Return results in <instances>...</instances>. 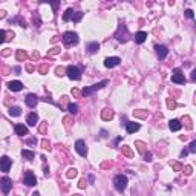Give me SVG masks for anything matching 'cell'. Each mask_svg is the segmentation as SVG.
Returning a JSON list of instances; mask_svg holds the SVG:
<instances>
[{
	"label": "cell",
	"mask_w": 196,
	"mask_h": 196,
	"mask_svg": "<svg viewBox=\"0 0 196 196\" xmlns=\"http://www.w3.org/2000/svg\"><path fill=\"white\" fill-rule=\"evenodd\" d=\"M115 38L119 41V43H126L127 40H129V31H127V26L124 23H121L119 26H118V29H116V32H115Z\"/></svg>",
	"instance_id": "cell-1"
},
{
	"label": "cell",
	"mask_w": 196,
	"mask_h": 196,
	"mask_svg": "<svg viewBox=\"0 0 196 196\" xmlns=\"http://www.w3.org/2000/svg\"><path fill=\"white\" fill-rule=\"evenodd\" d=\"M113 185H115V190H116V191L122 193V191L126 190V187H127V176H124V175H116V176L113 178Z\"/></svg>",
	"instance_id": "cell-2"
},
{
	"label": "cell",
	"mask_w": 196,
	"mask_h": 196,
	"mask_svg": "<svg viewBox=\"0 0 196 196\" xmlns=\"http://www.w3.org/2000/svg\"><path fill=\"white\" fill-rule=\"evenodd\" d=\"M66 74H67V77H69L70 80L78 81V80L81 78V70H80L77 66H74V64H70V66L66 67Z\"/></svg>",
	"instance_id": "cell-3"
},
{
	"label": "cell",
	"mask_w": 196,
	"mask_h": 196,
	"mask_svg": "<svg viewBox=\"0 0 196 196\" xmlns=\"http://www.w3.org/2000/svg\"><path fill=\"white\" fill-rule=\"evenodd\" d=\"M107 83H109L107 80H103V81L96 83V84H93V86H90V87H84V89L81 90V93H83L84 96H87V95H90V93H93V92H96V90L103 89V87H104V86H106Z\"/></svg>",
	"instance_id": "cell-4"
},
{
	"label": "cell",
	"mask_w": 196,
	"mask_h": 196,
	"mask_svg": "<svg viewBox=\"0 0 196 196\" xmlns=\"http://www.w3.org/2000/svg\"><path fill=\"white\" fill-rule=\"evenodd\" d=\"M63 43L64 44H77L78 43V34L77 32H72V31H67L63 34Z\"/></svg>",
	"instance_id": "cell-5"
},
{
	"label": "cell",
	"mask_w": 196,
	"mask_h": 196,
	"mask_svg": "<svg viewBox=\"0 0 196 196\" xmlns=\"http://www.w3.org/2000/svg\"><path fill=\"white\" fill-rule=\"evenodd\" d=\"M0 188H2V191L5 194H8L12 188V179L8 178V176H3L2 179H0Z\"/></svg>",
	"instance_id": "cell-6"
},
{
	"label": "cell",
	"mask_w": 196,
	"mask_h": 196,
	"mask_svg": "<svg viewBox=\"0 0 196 196\" xmlns=\"http://www.w3.org/2000/svg\"><path fill=\"white\" fill-rule=\"evenodd\" d=\"M23 184H26V185H29V187H32V185H35V184H37V178H35V175L32 173L31 170H26V172H24V176H23Z\"/></svg>",
	"instance_id": "cell-7"
},
{
	"label": "cell",
	"mask_w": 196,
	"mask_h": 196,
	"mask_svg": "<svg viewBox=\"0 0 196 196\" xmlns=\"http://www.w3.org/2000/svg\"><path fill=\"white\" fill-rule=\"evenodd\" d=\"M11 165H12V159L9 156H2V158H0V170H2V172H5V173L9 172Z\"/></svg>",
	"instance_id": "cell-8"
},
{
	"label": "cell",
	"mask_w": 196,
	"mask_h": 196,
	"mask_svg": "<svg viewBox=\"0 0 196 196\" xmlns=\"http://www.w3.org/2000/svg\"><path fill=\"white\" fill-rule=\"evenodd\" d=\"M172 81L176 83V84H184V83H185V77H184V74H181V70L176 69L175 74L172 75Z\"/></svg>",
	"instance_id": "cell-9"
},
{
	"label": "cell",
	"mask_w": 196,
	"mask_h": 196,
	"mask_svg": "<svg viewBox=\"0 0 196 196\" xmlns=\"http://www.w3.org/2000/svg\"><path fill=\"white\" fill-rule=\"evenodd\" d=\"M75 150L81 155V156H86L87 155V149H86V142L83 141V139H78L77 142H75Z\"/></svg>",
	"instance_id": "cell-10"
},
{
	"label": "cell",
	"mask_w": 196,
	"mask_h": 196,
	"mask_svg": "<svg viewBox=\"0 0 196 196\" xmlns=\"http://www.w3.org/2000/svg\"><path fill=\"white\" fill-rule=\"evenodd\" d=\"M121 63V58L119 57H107L106 60H104V66L106 67H115V66H118Z\"/></svg>",
	"instance_id": "cell-11"
},
{
	"label": "cell",
	"mask_w": 196,
	"mask_h": 196,
	"mask_svg": "<svg viewBox=\"0 0 196 196\" xmlns=\"http://www.w3.org/2000/svg\"><path fill=\"white\" fill-rule=\"evenodd\" d=\"M37 101H38V98H37V95H34V93H29V95H26V98H24V103H26L29 107H35V106H37Z\"/></svg>",
	"instance_id": "cell-12"
},
{
	"label": "cell",
	"mask_w": 196,
	"mask_h": 196,
	"mask_svg": "<svg viewBox=\"0 0 196 196\" xmlns=\"http://www.w3.org/2000/svg\"><path fill=\"white\" fill-rule=\"evenodd\" d=\"M8 87H9V90H12V92H20L21 89H23V84H21V81H9L8 83Z\"/></svg>",
	"instance_id": "cell-13"
},
{
	"label": "cell",
	"mask_w": 196,
	"mask_h": 196,
	"mask_svg": "<svg viewBox=\"0 0 196 196\" xmlns=\"http://www.w3.org/2000/svg\"><path fill=\"white\" fill-rule=\"evenodd\" d=\"M126 130H127V133H135L139 130V124L138 122H133V121H129L126 124Z\"/></svg>",
	"instance_id": "cell-14"
},
{
	"label": "cell",
	"mask_w": 196,
	"mask_h": 196,
	"mask_svg": "<svg viewBox=\"0 0 196 196\" xmlns=\"http://www.w3.org/2000/svg\"><path fill=\"white\" fill-rule=\"evenodd\" d=\"M14 130H15V133H17L18 136H24V135H28V127L24 126V124H15Z\"/></svg>",
	"instance_id": "cell-15"
},
{
	"label": "cell",
	"mask_w": 196,
	"mask_h": 196,
	"mask_svg": "<svg viewBox=\"0 0 196 196\" xmlns=\"http://www.w3.org/2000/svg\"><path fill=\"white\" fill-rule=\"evenodd\" d=\"M155 49H156V54H158L159 58H165L167 54H168V49H167L165 46H162V44H158Z\"/></svg>",
	"instance_id": "cell-16"
},
{
	"label": "cell",
	"mask_w": 196,
	"mask_h": 196,
	"mask_svg": "<svg viewBox=\"0 0 196 196\" xmlns=\"http://www.w3.org/2000/svg\"><path fill=\"white\" fill-rule=\"evenodd\" d=\"M26 121H28V124H29V126H35L37 122H38V115H37L35 112H31V113H28Z\"/></svg>",
	"instance_id": "cell-17"
},
{
	"label": "cell",
	"mask_w": 196,
	"mask_h": 196,
	"mask_svg": "<svg viewBox=\"0 0 196 196\" xmlns=\"http://www.w3.org/2000/svg\"><path fill=\"white\" fill-rule=\"evenodd\" d=\"M168 127H170L172 132H178V130L181 129V122H179L178 119H170V121H168Z\"/></svg>",
	"instance_id": "cell-18"
},
{
	"label": "cell",
	"mask_w": 196,
	"mask_h": 196,
	"mask_svg": "<svg viewBox=\"0 0 196 196\" xmlns=\"http://www.w3.org/2000/svg\"><path fill=\"white\" fill-rule=\"evenodd\" d=\"M86 49H87L89 54H93V52H96L98 49H100V44H98L96 41H90V43L86 44Z\"/></svg>",
	"instance_id": "cell-19"
},
{
	"label": "cell",
	"mask_w": 196,
	"mask_h": 196,
	"mask_svg": "<svg viewBox=\"0 0 196 196\" xmlns=\"http://www.w3.org/2000/svg\"><path fill=\"white\" fill-rule=\"evenodd\" d=\"M145 38H147V32H144V31H139V32H136V34H135V41H136L138 44L144 43V41H145Z\"/></svg>",
	"instance_id": "cell-20"
},
{
	"label": "cell",
	"mask_w": 196,
	"mask_h": 196,
	"mask_svg": "<svg viewBox=\"0 0 196 196\" xmlns=\"http://www.w3.org/2000/svg\"><path fill=\"white\" fill-rule=\"evenodd\" d=\"M21 156H23V159H26V161H32V159H34V156H35V153H34V152H31V150L23 149V150H21Z\"/></svg>",
	"instance_id": "cell-21"
},
{
	"label": "cell",
	"mask_w": 196,
	"mask_h": 196,
	"mask_svg": "<svg viewBox=\"0 0 196 196\" xmlns=\"http://www.w3.org/2000/svg\"><path fill=\"white\" fill-rule=\"evenodd\" d=\"M9 115L11 116H20L21 115V109L18 106H12V107H9Z\"/></svg>",
	"instance_id": "cell-22"
},
{
	"label": "cell",
	"mask_w": 196,
	"mask_h": 196,
	"mask_svg": "<svg viewBox=\"0 0 196 196\" xmlns=\"http://www.w3.org/2000/svg\"><path fill=\"white\" fill-rule=\"evenodd\" d=\"M72 15H74V9H72V8H67V9L64 11V14H63V20H64V21H69V20H72Z\"/></svg>",
	"instance_id": "cell-23"
},
{
	"label": "cell",
	"mask_w": 196,
	"mask_h": 196,
	"mask_svg": "<svg viewBox=\"0 0 196 196\" xmlns=\"http://www.w3.org/2000/svg\"><path fill=\"white\" fill-rule=\"evenodd\" d=\"M83 15H84V14H83L81 11H78V12H74V15H72V21H74V23H78V21L83 18Z\"/></svg>",
	"instance_id": "cell-24"
},
{
	"label": "cell",
	"mask_w": 196,
	"mask_h": 196,
	"mask_svg": "<svg viewBox=\"0 0 196 196\" xmlns=\"http://www.w3.org/2000/svg\"><path fill=\"white\" fill-rule=\"evenodd\" d=\"M67 110H69L70 113H74V115H75V113L78 112V106H77L75 103H70V104L67 106Z\"/></svg>",
	"instance_id": "cell-25"
},
{
	"label": "cell",
	"mask_w": 196,
	"mask_h": 196,
	"mask_svg": "<svg viewBox=\"0 0 196 196\" xmlns=\"http://www.w3.org/2000/svg\"><path fill=\"white\" fill-rule=\"evenodd\" d=\"M66 176H67V178H75V176H77V170H75V168H69L67 173H66Z\"/></svg>",
	"instance_id": "cell-26"
},
{
	"label": "cell",
	"mask_w": 196,
	"mask_h": 196,
	"mask_svg": "<svg viewBox=\"0 0 196 196\" xmlns=\"http://www.w3.org/2000/svg\"><path fill=\"white\" fill-rule=\"evenodd\" d=\"M113 116V112H110L109 109H104V113H103V118L107 119V118H112Z\"/></svg>",
	"instance_id": "cell-27"
},
{
	"label": "cell",
	"mask_w": 196,
	"mask_h": 196,
	"mask_svg": "<svg viewBox=\"0 0 196 196\" xmlns=\"http://www.w3.org/2000/svg\"><path fill=\"white\" fill-rule=\"evenodd\" d=\"M188 147H190V149H188V152H190V153H194V152H196V141H191Z\"/></svg>",
	"instance_id": "cell-28"
},
{
	"label": "cell",
	"mask_w": 196,
	"mask_h": 196,
	"mask_svg": "<svg viewBox=\"0 0 196 196\" xmlns=\"http://www.w3.org/2000/svg\"><path fill=\"white\" fill-rule=\"evenodd\" d=\"M5 38H6V31L0 29V44H2V43L5 41Z\"/></svg>",
	"instance_id": "cell-29"
},
{
	"label": "cell",
	"mask_w": 196,
	"mask_h": 196,
	"mask_svg": "<svg viewBox=\"0 0 196 196\" xmlns=\"http://www.w3.org/2000/svg\"><path fill=\"white\" fill-rule=\"evenodd\" d=\"M185 17H188V18H193V17H194L193 11H191V9H185Z\"/></svg>",
	"instance_id": "cell-30"
},
{
	"label": "cell",
	"mask_w": 196,
	"mask_h": 196,
	"mask_svg": "<svg viewBox=\"0 0 196 196\" xmlns=\"http://www.w3.org/2000/svg\"><path fill=\"white\" fill-rule=\"evenodd\" d=\"M144 158H145V161H152V159H150V158H152V153H150V152H149V153H145Z\"/></svg>",
	"instance_id": "cell-31"
},
{
	"label": "cell",
	"mask_w": 196,
	"mask_h": 196,
	"mask_svg": "<svg viewBox=\"0 0 196 196\" xmlns=\"http://www.w3.org/2000/svg\"><path fill=\"white\" fill-rule=\"evenodd\" d=\"M58 5H60V2H52V3H51V6H52L54 9H57V8H58Z\"/></svg>",
	"instance_id": "cell-32"
},
{
	"label": "cell",
	"mask_w": 196,
	"mask_h": 196,
	"mask_svg": "<svg viewBox=\"0 0 196 196\" xmlns=\"http://www.w3.org/2000/svg\"><path fill=\"white\" fill-rule=\"evenodd\" d=\"M187 153H188V150H182V152H181V158L187 156Z\"/></svg>",
	"instance_id": "cell-33"
},
{
	"label": "cell",
	"mask_w": 196,
	"mask_h": 196,
	"mask_svg": "<svg viewBox=\"0 0 196 196\" xmlns=\"http://www.w3.org/2000/svg\"><path fill=\"white\" fill-rule=\"evenodd\" d=\"M194 78H196V70H193V72H191V80L194 81Z\"/></svg>",
	"instance_id": "cell-34"
},
{
	"label": "cell",
	"mask_w": 196,
	"mask_h": 196,
	"mask_svg": "<svg viewBox=\"0 0 196 196\" xmlns=\"http://www.w3.org/2000/svg\"><path fill=\"white\" fill-rule=\"evenodd\" d=\"M32 196H40V193H38V191H34V193H32Z\"/></svg>",
	"instance_id": "cell-35"
}]
</instances>
